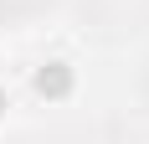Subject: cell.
<instances>
[{
    "label": "cell",
    "instance_id": "obj_1",
    "mask_svg": "<svg viewBox=\"0 0 149 144\" xmlns=\"http://www.w3.org/2000/svg\"><path fill=\"white\" fill-rule=\"evenodd\" d=\"M62 10V0H0V31H36Z\"/></svg>",
    "mask_w": 149,
    "mask_h": 144
}]
</instances>
